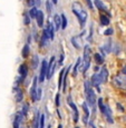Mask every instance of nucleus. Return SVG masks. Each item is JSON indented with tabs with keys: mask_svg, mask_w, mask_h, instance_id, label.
I'll use <instances>...</instances> for the list:
<instances>
[{
	"mask_svg": "<svg viewBox=\"0 0 126 128\" xmlns=\"http://www.w3.org/2000/svg\"><path fill=\"white\" fill-rule=\"evenodd\" d=\"M71 9H73V12L75 14V16L78 18L79 20L80 26H84L87 20V12L83 8V6L79 4V2H74L71 4Z\"/></svg>",
	"mask_w": 126,
	"mask_h": 128,
	"instance_id": "nucleus-1",
	"label": "nucleus"
},
{
	"mask_svg": "<svg viewBox=\"0 0 126 128\" xmlns=\"http://www.w3.org/2000/svg\"><path fill=\"white\" fill-rule=\"evenodd\" d=\"M83 62V59H81L80 57L77 59V62H76V65H75V67H74V70H73V76H76L77 75V71L79 70V66H80V64Z\"/></svg>",
	"mask_w": 126,
	"mask_h": 128,
	"instance_id": "nucleus-20",
	"label": "nucleus"
},
{
	"mask_svg": "<svg viewBox=\"0 0 126 128\" xmlns=\"http://www.w3.org/2000/svg\"><path fill=\"white\" fill-rule=\"evenodd\" d=\"M23 98H24V95H23V92H21L20 89H17V97H16V99H17V102H20L21 100H23Z\"/></svg>",
	"mask_w": 126,
	"mask_h": 128,
	"instance_id": "nucleus-29",
	"label": "nucleus"
},
{
	"mask_svg": "<svg viewBox=\"0 0 126 128\" xmlns=\"http://www.w3.org/2000/svg\"><path fill=\"white\" fill-rule=\"evenodd\" d=\"M38 12H39V10L37 8H31L30 11H29V16H30V18H37Z\"/></svg>",
	"mask_w": 126,
	"mask_h": 128,
	"instance_id": "nucleus-26",
	"label": "nucleus"
},
{
	"mask_svg": "<svg viewBox=\"0 0 126 128\" xmlns=\"http://www.w3.org/2000/svg\"><path fill=\"white\" fill-rule=\"evenodd\" d=\"M47 35L49 36V39L50 40H53L54 39V35H55V30H54V24L50 22V21H48V24H47V28L45 29Z\"/></svg>",
	"mask_w": 126,
	"mask_h": 128,
	"instance_id": "nucleus-11",
	"label": "nucleus"
},
{
	"mask_svg": "<svg viewBox=\"0 0 126 128\" xmlns=\"http://www.w3.org/2000/svg\"><path fill=\"white\" fill-rule=\"evenodd\" d=\"M98 107H99L100 112H102L104 116H105L106 120H107L109 124H114V119H113L112 112H110L109 106H108V105H104L102 98H99V99H98Z\"/></svg>",
	"mask_w": 126,
	"mask_h": 128,
	"instance_id": "nucleus-3",
	"label": "nucleus"
},
{
	"mask_svg": "<svg viewBox=\"0 0 126 128\" xmlns=\"http://www.w3.org/2000/svg\"><path fill=\"white\" fill-rule=\"evenodd\" d=\"M55 57H51L50 58V61H49L48 64V72H47V78L46 79H51V77H53V74L54 71H55Z\"/></svg>",
	"mask_w": 126,
	"mask_h": 128,
	"instance_id": "nucleus-9",
	"label": "nucleus"
},
{
	"mask_svg": "<svg viewBox=\"0 0 126 128\" xmlns=\"http://www.w3.org/2000/svg\"><path fill=\"white\" fill-rule=\"evenodd\" d=\"M88 128H96L95 124H94L93 122H89V125H88Z\"/></svg>",
	"mask_w": 126,
	"mask_h": 128,
	"instance_id": "nucleus-40",
	"label": "nucleus"
},
{
	"mask_svg": "<svg viewBox=\"0 0 126 128\" xmlns=\"http://www.w3.org/2000/svg\"><path fill=\"white\" fill-rule=\"evenodd\" d=\"M47 72H48V64L46 60H43L40 67V75H39V82H43L45 78H47Z\"/></svg>",
	"mask_w": 126,
	"mask_h": 128,
	"instance_id": "nucleus-6",
	"label": "nucleus"
},
{
	"mask_svg": "<svg viewBox=\"0 0 126 128\" xmlns=\"http://www.w3.org/2000/svg\"><path fill=\"white\" fill-rule=\"evenodd\" d=\"M90 66V48L88 45L84 47V57H83V72L85 74Z\"/></svg>",
	"mask_w": 126,
	"mask_h": 128,
	"instance_id": "nucleus-4",
	"label": "nucleus"
},
{
	"mask_svg": "<svg viewBox=\"0 0 126 128\" xmlns=\"http://www.w3.org/2000/svg\"><path fill=\"white\" fill-rule=\"evenodd\" d=\"M76 128H78V127H76Z\"/></svg>",
	"mask_w": 126,
	"mask_h": 128,
	"instance_id": "nucleus-47",
	"label": "nucleus"
},
{
	"mask_svg": "<svg viewBox=\"0 0 126 128\" xmlns=\"http://www.w3.org/2000/svg\"><path fill=\"white\" fill-rule=\"evenodd\" d=\"M67 102H68L69 107H70L71 109H73V114H74V122H78V116H79V112H78L77 107H76V105L74 104V102L71 100V97H70V96H68Z\"/></svg>",
	"mask_w": 126,
	"mask_h": 128,
	"instance_id": "nucleus-8",
	"label": "nucleus"
},
{
	"mask_svg": "<svg viewBox=\"0 0 126 128\" xmlns=\"http://www.w3.org/2000/svg\"><path fill=\"white\" fill-rule=\"evenodd\" d=\"M113 82L116 87L120 88V89H125L126 90V75H118L113 79Z\"/></svg>",
	"mask_w": 126,
	"mask_h": 128,
	"instance_id": "nucleus-5",
	"label": "nucleus"
},
{
	"mask_svg": "<svg viewBox=\"0 0 126 128\" xmlns=\"http://www.w3.org/2000/svg\"><path fill=\"white\" fill-rule=\"evenodd\" d=\"M29 55V46L28 45H25L24 49H23V57L24 58H27Z\"/></svg>",
	"mask_w": 126,
	"mask_h": 128,
	"instance_id": "nucleus-30",
	"label": "nucleus"
},
{
	"mask_svg": "<svg viewBox=\"0 0 126 128\" xmlns=\"http://www.w3.org/2000/svg\"><path fill=\"white\" fill-rule=\"evenodd\" d=\"M28 108H29V106H28V104H25L24 105V108H23V115L24 116H27V112H28Z\"/></svg>",
	"mask_w": 126,
	"mask_h": 128,
	"instance_id": "nucleus-31",
	"label": "nucleus"
},
{
	"mask_svg": "<svg viewBox=\"0 0 126 128\" xmlns=\"http://www.w3.org/2000/svg\"><path fill=\"white\" fill-rule=\"evenodd\" d=\"M63 61H64V54L60 55V60H59V65H63Z\"/></svg>",
	"mask_w": 126,
	"mask_h": 128,
	"instance_id": "nucleus-41",
	"label": "nucleus"
},
{
	"mask_svg": "<svg viewBox=\"0 0 126 128\" xmlns=\"http://www.w3.org/2000/svg\"><path fill=\"white\" fill-rule=\"evenodd\" d=\"M103 82H103V78H102V76H100V74L99 72L94 74L93 77H92V85L98 90V92H99V85L103 84Z\"/></svg>",
	"mask_w": 126,
	"mask_h": 128,
	"instance_id": "nucleus-7",
	"label": "nucleus"
},
{
	"mask_svg": "<svg viewBox=\"0 0 126 128\" xmlns=\"http://www.w3.org/2000/svg\"><path fill=\"white\" fill-rule=\"evenodd\" d=\"M37 82H38V79H37V77H35L33 86H31V90H30V96H31L33 102H36L37 100V90H38V88H37Z\"/></svg>",
	"mask_w": 126,
	"mask_h": 128,
	"instance_id": "nucleus-10",
	"label": "nucleus"
},
{
	"mask_svg": "<svg viewBox=\"0 0 126 128\" xmlns=\"http://www.w3.org/2000/svg\"><path fill=\"white\" fill-rule=\"evenodd\" d=\"M37 1H39V0H37Z\"/></svg>",
	"mask_w": 126,
	"mask_h": 128,
	"instance_id": "nucleus-46",
	"label": "nucleus"
},
{
	"mask_svg": "<svg viewBox=\"0 0 126 128\" xmlns=\"http://www.w3.org/2000/svg\"><path fill=\"white\" fill-rule=\"evenodd\" d=\"M95 6L97 7V8L99 9V10H104V11L107 10V7H106L105 4H104L103 2L100 1V0H95Z\"/></svg>",
	"mask_w": 126,
	"mask_h": 128,
	"instance_id": "nucleus-21",
	"label": "nucleus"
},
{
	"mask_svg": "<svg viewBox=\"0 0 126 128\" xmlns=\"http://www.w3.org/2000/svg\"><path fill=\"white\" fill-rule=\"evenodd\" d=\"M44 124H45V116L41 115L40 116V122H39V128H44Z\"/></svg>",
	"mask_w": 126,
	"mask_h": 128,
	"instance_id": "nucleus-32",
	"label": "nucleus"
},
{
	"mask_svg": "<svg viewBox=\"0 0 126 128\" xmlns=\"http://www.w3.org/2000/svg\"><path fill=\"white\" fill-rule=\"evenodd\" d=\"M84 34H85V31H83V32L80 34V35H79V38H81V37L84 36ZM77 39H78V36L73 37V38H71V44H73V45H74V47H75V48L79 49V48H80V45L77 42Z\"/></svg>",
	"mask_w": 126,
	"mask_h": 128,
	"instance_id": "nucleus-17",
	"label": "nucleus"
},
{
	"mask_svg": "<svg viewBox=\"0 0 126 128\" xmlns=\"http://www.w3.org/2000/svg\"><path fill=\"white\" fill-rule=\"evenodd\" d=\"M122 72L124 74V75H126V66H125V67H124V68H123V69H122Z\"/></svg>",
	"mask_w": 126,
	"mask_h": 128,
	"instance_id": "nucleus-42",
	"label": "nucleus"
},
{
	"mask_svg": "<svg viewBox=\"0 0 126 128\" xmlns=\"http://www.w3.org/2000/svg\"><path fill=\"white\" fill-rule=\"evenodd\" d=\"M29 21H30V16L28 14H25V24H29Z\"/></svg>",
	"mask_w": 126,
	"mask_h": 128,
	"instance_id": "nucleus-34",
	"label": "nucleus"
},
{
	"mask_svg": "<svg viewBox=\"0 0 126 128\" xmlns=\"http://www.w3.org/2000/svg\"><path fill=\"white\" fill-rule=\"evenodd\" d=\"M54 24H55L56 29L61 28V17H59L58 14H55V16H54Z\"/></svg>",
	"mask_w": 126,
	"mask_h": 128,
	"instance_id": "nucleus-16",
	"label": "nucleus"
},
{
	"mask_svg": "<svg viewBox=\"0 0 126 128\" xmlns=\"http://www.w3.org/2000/svg\"><path fill=\"white\" fill-rule=\"evenodd\" d=\"M44 12L43 11H39L38 12V16H37V24H38V26L39 27H43V24H44Z\"/></svg>",
	"mask_w": 126,
	"mask_h": 128,
	"instance_id": "nucleus-19",
	"label": "nucleus"
},
{
	"mask_svg": "<svg viewBox=\"0 0 126 128\" xmlns=\"http://www.w3.org/2000/svg\"><path fill=\"white\" fill-rule=\"evenodd\" d=\"M19 75H20L21 80H24L27 77V75H28V69H27V66L25 64L20 65V67H19Z\"/></svg>",
	"mask_w": 126,
	"mask_h": 128,
	"instance_id": "nucleus-12",
	"label": "nucleus"
},
{
	"mask_svg": "<svg viewBox=\"0 0 126 128\" xmlns=\"http://www.w3.org/2000/svg\"><path fill=\"white\" fill-rule=\"evenodd\" d=\"M85 95H86V102L87 104L89 105L90 108L95 109V106H96V95L94 92L93 88H92V82H88L86 80L85 82Z\"/></svg>",
	"mask_w": 126,
	"mask_h": 128,
	"instance_id": "nucleus-2",
	"label": "nucleus"
},
{
	"mask_svg": "<svg viewBox=\"0 0 126 128\" xmlns=\"http://www.w3.org/2000/svg\"><path fill=\"white\" fill-rule=\"evenodd\" d=\"M86 2H87V4L89 6V8L90 9H93L94 7H93V4H92V0H86Z\"/></svg>",
	"mask_w": 126,
	"mask_h": 128,
	"instance_id": "nucleus-39",
	"label": "nucleus"
},
{
	"mask_svg": "<svg viewBox=\"0 0 126 128\" xmlns=\"http://www.w3.org/2000/svg\"><path fill=\"white\" fill-rule=\"evenodd\" d=\"M71 68V66H69L68 68H66V71H65V75H64V79H63V92H66V80H67V75H68V72H69V69Z\"/></svg>",
	"mask_w": 126,
	"mask_h": 128,
	"instance_id": "nucleus-22",
	"label": "nucleus"
},
{
	"mask_svg": "<svg viewBox=\"0 0 126 128\" xmlns=\"http://www.w3.org/2000/svg\"><path fill=\"white\" fill-rule=\"evenodd\" d=\"M66 27H67V18H66V16L63 14H61V28H63V30L66 29Z\"/></svg>",
	"mask_w": 126,
	"mask_h": 128,
	"instance_id": "nucleus-28",
	"label": "nucleus"
},
{
	"mask_svg": "<svg viewBox=\"0 0 126 128\" xmlns=\"http://www.w3.org/2000/svg\"><path fill=\"white\" fill-rule=\"evenodd\" d=\"M47 128H51V126H50V125H49V126H48V127H47Z\"/></svg>",
	"mask_w": 126,
	"mask_h": 128,
	"instance_id": "nucleus-45",
	"label": "nucleus"
},
{
	"mask_svg": "<svg viewBox=\"0 0 126 128\" xmlns=\"http://www.w3.org/2000/svg\"><path fill=\"white\" fill-rule=\"evenodd\" d=\"M41 98V88H38L37 90V100H40Z\"/></svg>",
	"mask_w": 126,
	"mask_h": 128,
	"instance_id": "nucleus-35",
	"label": "nucleus"
},
{
	"mask_svg": "<svg viewBox=\"0 0 126 128\" xmlns=\"http://www.w3.org/2000/svg\"><path fill=\"white\" fill-rule=\"evenodd\" d=\"M113 32H114V30H113L112 28H108V29H106V30H105L104 35H105V36H110V35H113Z\"/></svg>",
	"mask_w": 126,
	"mask_h": 128,
	"instance_id": "nucleus-33",
	"label": "nucleus"
},
{
	"mask_svg": "<svg viewBox=\"0 0 126 128\" xmlns=\"http://www.w3.org/2000/svg\"><path fill=\"white\" fill-rule=\"evenodd\" d=\"M47 11H48V14H50L51 11V4L49 1H47Z\"/></svg>",
	"mask_w": 126,
	"mask_h": 128,
	"instance_id": "nucleus-36",
	"label": "nucleus"
},
{
	"mask_svg": "<svg viewBox=\"0 0 126 128\" xmlns=\"http://www.w3.org/2000/svg\"><path fill=\"white\" fill-rule=\"evenodd\" d=\"M58 128H63V125L60 124V125H59V126H58Z\"/></svg>",
	"mask_w": 126,
	"mask_h": 128,
	"instance_id": "nucleus-44",
	"label": "nucleus"
},
{
	"mask_svg": "<svg viewBox=\"0 0 126 128\" xmlns=\"http://www.w3.org/2000/svg\"><path fill=\"white\" fill-rule=\"evenodd\" d=\"M110 46H112V41L110 40H108V41H106V44H105V46L103 47V50H105V52H109L110 50H112V48H110Z\"/></svg>",
	"mask_w": 126,
	"mask_h": 128,
	"instance_id": "nucleus-27",
	"label": "nucleus"
},
{
	"mask_svg": "<svg viewBox=\"0 0 126 128\" xmlns=\"http://www.w3.org/2000/svg\"><path fill=\"white\" fill-rule=\"evenodd\" d=\"M99 74H100V76H102V78H103V82H107V78H108V70H107V68L103 67L102 69H100Z\"/></svg>",
	"mask_w": 126,
	"mask_h": 128,
	"instance_id": "nucleus-18",
	"label": "nucleus"
},
{
	"mask_svg": "<svg viewBox=\"0 0 126 128\" xmlns=\"http://www.w3.org/2000/svg\"><path fill=\"white\" fill-rule=\"evenodd\" d=\"M94 58H95V61L97 65H102V64H104V57L100 54H96L95 56H94Z\"/></svg>",
	"mask_w": 126,
	"mask_h": 128,
	"instance_id": "nucleus-23",
	"label": "nucleus"
},
{
	"mask_svg": "<svg viewBox=\"0 0 126 128\" xmlns=\"http://www.w3.org/2000/svg\"><path fill=\"white\" fill-rule=\"evenodd\" d=\"M40 116L39 112H36V115H35L34 118V122H33V128H39V122H40Z\"/></svg>",
	"mask_w": 126,
	"mask_h": 128,
	"instance_id": "nucleus-15",
	"label": "nucleus"
},
{
	"mask_svg": "<svg viewBox=\"0 0 126 128\" xmlns=\"http://www.w3.org/2000/svg\"><path fill=\"white\" fill-rule=\"evenodd\" d=\"M66 69H61L60 74H59V79H58V89H61V82H63L64 79V75H65Z\"/></svg>",
	"mask_w": 126,
	"mask_h": 128,
	"instance_id": "nucleus-24",
	"label": "nucleus"
},
{
	"mask_svg": "<svg viewBox=\"0 0 126 128\" xmlns=\"http://www.w3.org/2000/svg\"><path fill=\"white\" fill-rule=\"evenodd\" d=\"M59 94H57V95H56V106H57V107H59Z\"/></svg>",
	"mask_w": 126,
	"mask_h": 128,
	"instance_id": "nucleus-38",
	"label": "nucleus"
},
{
	"mask_svg": "<svg viewBox=\"0 0 126 128\" xmlns=\"http://www.w3.org/2000/svg\"><path fill=\"white\" fill-rule=\"evenodd\" d=\"M83 110H84V118H83V120H84V122H88V117H89V109H88V107H87V104L86 102H84L83 104Z\"/></svg>",
	"mask_w": 126,
	"mask_h": 128,
	"instance_id": "nucleus-13",
	"label": "nucleus"
},
{
	"mask_svg": "<svg viewBox=\"0 0 126 128\" xmlns=\"http://www.w3.org/2000/svg\"><path fill=\"white\" fill-rule=\"evenodd\" d=\"M53 2H54V4H57V0H53Z\"/></svg>",
	"mask_w": 126,
	"mask_h": 128,
	"instance_id": "nucleus-43",
	"label": "nucleus"
},
{
	"mask_svg": "<svg viewBox=\"0 0 126 128\" xmlns=\"http://www.w3.org/2000/svg\"><path fill=\"white\" fill-rule=\"evenodd\" d=\"M100 24H102V26H107V24H109V19L107 18V16H105V14L100 16Z\"/></svg>",
	"mask_w": 126,
	"mask_h": 128,
	"instance_id": "nucleus-25",
	"label": "nucleus"
},
{
	"mask_svg": "<svg viewBox=\"0 0 126 128\" xmlns=\"http://www.w3.org/2000/svg\"><path fill=\"white\" fill-rule=\"evenodd\" d=\"M37 64H38V56H35V57H34V62H33L34 67H35V65L37 66Z\"/></svg>",
	"mask_w": 126,
	"mask_h": 128,
	"instance_id": "nucleus-37",
	"label": "nucleus"
},
{
	"mask_svg": "<svg viewBox=\"0 0 126 128\" xmlns=\"http://www.w3.org/2000/svg\"><path fill=\"white\" fill-rule=\"evenodd\" d=\"M23 117H24L23 112H18V114L16 115V117H15V122H14V128H19Z\"/></svg>",
	"mask_w": 126,
	"mask_h": 128,
	"instance_id": "nucleus-14",
	"label": "nucleus"
}]
</instances>
